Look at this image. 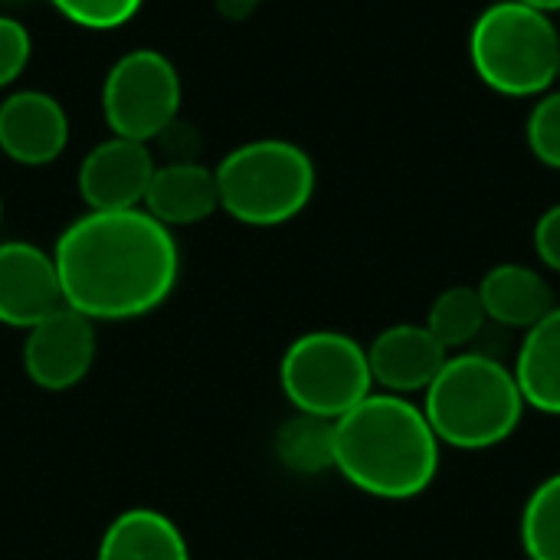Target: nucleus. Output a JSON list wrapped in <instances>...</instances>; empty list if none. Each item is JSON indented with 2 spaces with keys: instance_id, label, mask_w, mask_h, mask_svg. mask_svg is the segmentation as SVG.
Instances as JSON below:
<instances>
[{
  "instance_id": "f257e3e1",
  "label": "nucleus",
  "mask_w": 560,
  "mask_h": 560,
  "mask_svg": "<svg viewBox=\"0 0 560 560\" xmlns=\"http://www.w3.org/2000/svg\"><path fill=\"white\" fill-rule=\"evenodd\" d=\"M62 305L95 325L158 312L177 289L180 246L174 230L141 207L85 210L52 246Z\"/></svg>"
},
{
  "instance_id": "f03ea898",
  "label": "nucleus",
  "mask_w": 560,
  "mask_h": 560,
  "mask_svg": "<svg viewBox=\"0 0 560 560\" xmlns=\"http://www.w3.org/2000/svg\"><path fill=\"white\" fill-rule=\"evenodd\" d=\"M443 443L410 397L374 390L335 420V472L381 502H410L433 489Z\"/></svg>"
},
{
  "instance_id": "7ed1b4c3",
  "label": "nucleus",
  "mask_w": 560,
  "mask_h": 560,
  "mask_svg": "<svg viewBox=\"0 0 560 560\" xmlns=\"http://www.w3.org/2000/svg\"><path fill=\"white\" fill-rule=\"evenodd\" d=\"M420 407L436 440L459 453H486L509 443L528 413L515 371L486 351L450 354L423 390Z\"/></svg>"
},
{
  "instance_id": "20e7f679",
  "label": "nucleus",
  "mask_w": 560,
  "mask_h": 560,
  "mask_svg": "<svg viewBox=\"0 0 560 560\" xmlns=\"http://www.w3.org/2000/svg\"><path fill=\"white\" fill-rule=\"evenodd\" d=\"M469 62L495 95L538 98L558 82V23L522 0H495L469 30Z\"/></svg>"
},
{
  "instance_id": "39448f33",
  "label": "nucleus",
  "mask_w": 560,
  "mask_h": 560,
  "mask_svg": "<svg viewBox=\"0 0 560 560\" xmlns=\"http://www.w3.org/2000/svg\"><path fill=\"white\" fill-rule=\"evenodd\" d=\"M220 210L256 230L292 223L315 197L318 171L305 148L282 138H259L233 148L213 167Z\"/></svg>"
},
{
  "instance_id": "423d86ee",
  "label": "nucleus",
  "mask_w": 560,
  "mask_h": 560,
  "mask_svg": "<svg viewBox=\"0 0 560 560\" xmlns=\"http://www.w3.org/2000/svg\"><path fill=\"white\" fill-rule=\"evenodd\" d=\"M279 387L295 413L341 420L374 394L368 348L345 331H305L282 351Z\"/></svg>"
},
{
  "instance_id": "0eeeda50",
  "label": "nucleus",
  "mask_w": 560,
  "mask_h": 560,
  "mask_svg": "<svg viewBox=\"0 0 560 560\" xmlns=\"http://www.w3.org/2000/svg\"><path fill=\"white\" fill-rule=\"evenodd\" d=\"M180 98L184 85L177 66L158 49L125 52L102 82V115L112 135L144 144L177 125Z\"/></svg>"
},
{
  "instance_id": "6e6552de",
  "label": "nucleus",
  "mask_w": 560,
  "mask_h": 560,
  "mask_svg": "<svg viewBox=\"0 0 560 560\" xmlns=\"http://www.w3.org/2000/svg\"><path fill=\"white\" fill-rule=\"evenodd\" d=\"M98 325L69 305H59L33 328L23 331L20 364L33 387L46 394H66L79 387L98 354Z\"/></svg>"
},
{
  "instance_id": "1a4fd4ad",
  "label": "nucleus",
  "mask_w": 560,
  "mask_h": 560,
  "mask_svg": "<svg viewBox=\"0 0 560 560\" xmlns=\"http://www.w3.org/2000/svg\"><path fill=\"white\" fill-rule=\"evenodd\" d=\"M158 161L144 141L105 138L79 164L75 187L89 210H135L144 203Z\"/></svg>"
},
{
  "instance_id": "9d476101",
  "label": "nucleus",
  "mask_w": 560,
  "mask_h": 560,
  "mask_svg": "<svg viewBox=\"0 0 560 560\" xmlns=\"http://www.w3.org/2000/svg\"><path fill=\"white\" fill-rule=\"evenodd\" d=\"M62 305V285L49 249L23 240L0 243V325L33 328Z\"/></svg>"
},
{
  "instance_id": "9b49d317",
  "label": "nucleus",
  "mask_w": 560,
  "mask_h": 560,
  "mask_svg": "<svg viewBox=\"0 0 560 560\" xmlns=\"http://www.w3.org/2000/svg\"><path fill=\"white\" fill-rule=\"evenodd\" d=\"M368 348V364L374 377V390L397 397H423L433 377L443 371L450 351L427 331L423 322H397L387 325Z\"/></svg>"
},
{
  "instance_id": "f8f14e48",
  "label": "nucleus",
  "mask_w": 560,
  "mask_h": 560,
  "mask_svg": "<svg viewBox=\"0 0 560 560\" xmlns=\"http://www.w3.org/2000/svg\"><path fill=\"white\" fill-rule=\"evenodd\" d=\"M69 144V115L43 89H20L0 102V151L23 167L52 164Z\"/></svg>"
},
{
  "instance_id": "ddd939ff",
  "label": "nucleus",
  "mask_w": 560,
  "mask_h": 560,
  "mask_svg": "<svg viewBox=\"0 0 560 560\" xmlns=\"http://www.w3.org/2000/svg\"><path fill=\"white\" fill-rule=\"evenodd\" d=\"M141 210L151 213L167 230L197 226V223L210 220L220 210V190H217L213 167L190 161V158H174L167 164H158Z\"/></svg>"
},
{
  "instance_id": "4468645a",
  "label": "nucleus",
  "mask_w": 560,
  "mask_h": 560,
  "mask_svg": "<svg viewBox=\"0 0 560 560\" xmlns=\"http://www.w3.org/2000/svg\"><path fill=\"white\" fill-rule=\"evenodd\" d=\"M479 299L486 318L499 328L528 331L558 308L555 289L545 272L525 262H499L479 279Z\"/></svg>"
},
{
  "instance_id": "2eb2a0df",
  "label": "nucleus",
  "mask_w": 560,
  "mask_h": 560,
  "mask_svg": "<svg viewBox=\"0 0 560 560\" xmlns=\"http://www.w3.org/2000/svg\"><path fill=\"white\" fill-rule=\"evenodd\" d=\"M95 560H190V545L174 518L138 505L105 525Z\"/></svg>"
},
{
  "instance_id": "dca6fc26",
  "label": "nucleus",
  "mask_w": 560,
  "mask_h": 560,
  "mask_svg": "<svg viewBox=\"0 0 560 560\" xmlns=\"http://www.w3.org/2000/svg\"><path fill=\"white\" fill-rule=\"evenodd\" d=\"M512 371L528 410L560 417V305L522 335Z\"/></svg>"
},
{
  "instance_id": "f3484780",
  "label": "nucleus",
  "mask_w": 560,
  "mask_h": 560,
  "mask_svg": "<svg viewBox=\"0 0 560 560\" xmlns=\"http://www.w3.org/2000/svg\"><path fill=\"white\" fill-rule=\"evenodd\" d=\"M276 459L292 476H325L335 472V420L312 413H295L282 420L272 440Z\"/></svg>"
},
{
  "instance_id": "a211bd4d",
  "label": "nucleus",
  "mask_w": 560,
  "mask_h": 560,
  "mask_svg": "<svg viewBox=\"0 0 560 560\" xmlns=\"http://www.w3.org/2000/svg\"><path fill=\"white\" fill-rule=\"evenodd\" d=\"M427 331L450 351H469L476 345V338L482 335V328L489 325L479 289L476 285H450L443 289L427 312Z\"/></svg>"
},
{
  "instance_id": "6ab92c4d",
  "label": "nucleus",
  "mask_w": 560,
  "mask_h": 560,
  "mask_svg": "<svg viewBox=\"0 0 560 560\" xmlns=\"http://www.w3.org/2000/svg\"><path fill=\"white\" fill-rule=\"evenodd\" d=\"M518 541L528 560H560V472L532 489L518 518Z\"/></svg>"
},
{
  "instance_id": "aec40b11",
  "label": "nucleus",
  "mask_w": 560,
  "mask_h": 560,
  "mask_svg": "<svg viewBox=\"0 0 560 560\" xmlns=\"http://www.w3.org/2000/svg\"><path fill=\"white\" fill-rule=\"evenodd\" d=\"M525 141L538 164L560 171V89H548L528 112Z\"/></svg>"
},
{
  "instance_id": "412c9836",
  "label": "nucleus",
  "mask_w": 560,
  "mask_h": 560,
  "mask_svg": "<svg viewBox=\"0 0 560 560\" xmlns=\"http://www.w3.org/2000/svg\"><path fill=\"white\" fill-rule=\"evenodd\" d=\"M69 23L82 26V30H118L125 26L144 0H49Z\"/></svg>"
},
{
  "instance_id": "4be33fe9",
  "label": "nucleus",
  "mask_w": 560,
  "mask_h": 560,
  "mask_svg": "<svg viewBox=\"0 0 560 560\" xmlns=\"http://www.w3.org/2000/svg\"><path fill=\"white\" fill-rule=\"evenodd\" d=\"M30 30L13 16H0V89L13 85L23 75V69L30 66Z\"/></svg>"
},
{
  "instance_id": "5701e85b",
  "label": "nucleus",
  "mask_w": 560,
  "mask_h": 560,
  "mask_svg": "<svg viewBox=\"0 0 560 560\" xmlns=\"http://www.w3.org/2000/svg\"><path fill=\"white\" fill-rule=\"evenodd\" d=\"M532 246H535L538 262L560 276V203L548 207L538 217L535 233H532Z\"/></svg>"
},
{
  "instance_id": "b1692460",
  "label": "nucleus",
  "mask_w": 560,
  "mask_h": 560,
  "mask_svg": "<svg viewBox=\"0 0 560 560\" xmlns=\"http://www.w3.org/2000/svg\"><path fill=\"white\" fill-rule=\"evenodd\" d=\"M256 7H259V0H217V10H220L226 20H233V23H240V20L253 16V13H256Z\"/></svg>"
},
{
  "instance_id": "393cba45",
  "label": "nucleus",
  "mask_w": 560,
  "mask_h": 560,
  "mask_svg": "<svg viewBox=\"0 0 560 560\" xmlns=\"http://www.w3.org/2000/svg\"><path fill=\"white\" fill-rule=\"evenodd\" d=\"M535 10H545V13H560V0H522Z\"/></svg>"
},
{
  "instance_id": "a878e982",
  "label": "nucleus",
  "mask_w": 560,
  "mask_h": 560,
  "mask_svg": "<svg viewBox=\"0 0 560 560\" xmlns=\"http://www.w3.org/2000/svg\"><path fill=\"white\" fill-rule=\"evenodd\" d=\"M0 223H3V194H0Z\"/></svg>"
},
{
  "instance_id": "bb28decb",
  "label": "nucleus",
  "mask_w": 560,
  "mask_h": 560,
  "mask_svg": "<svg viewBox=\"0 0 560 560\" xmlns=\"http://www.w3.org/2000/svg\"><path fill=\"white\" fill-rule=\"evenodd\" d=\"M558 82H560V69H558Z\"/></svg>"
}]
</instances>
